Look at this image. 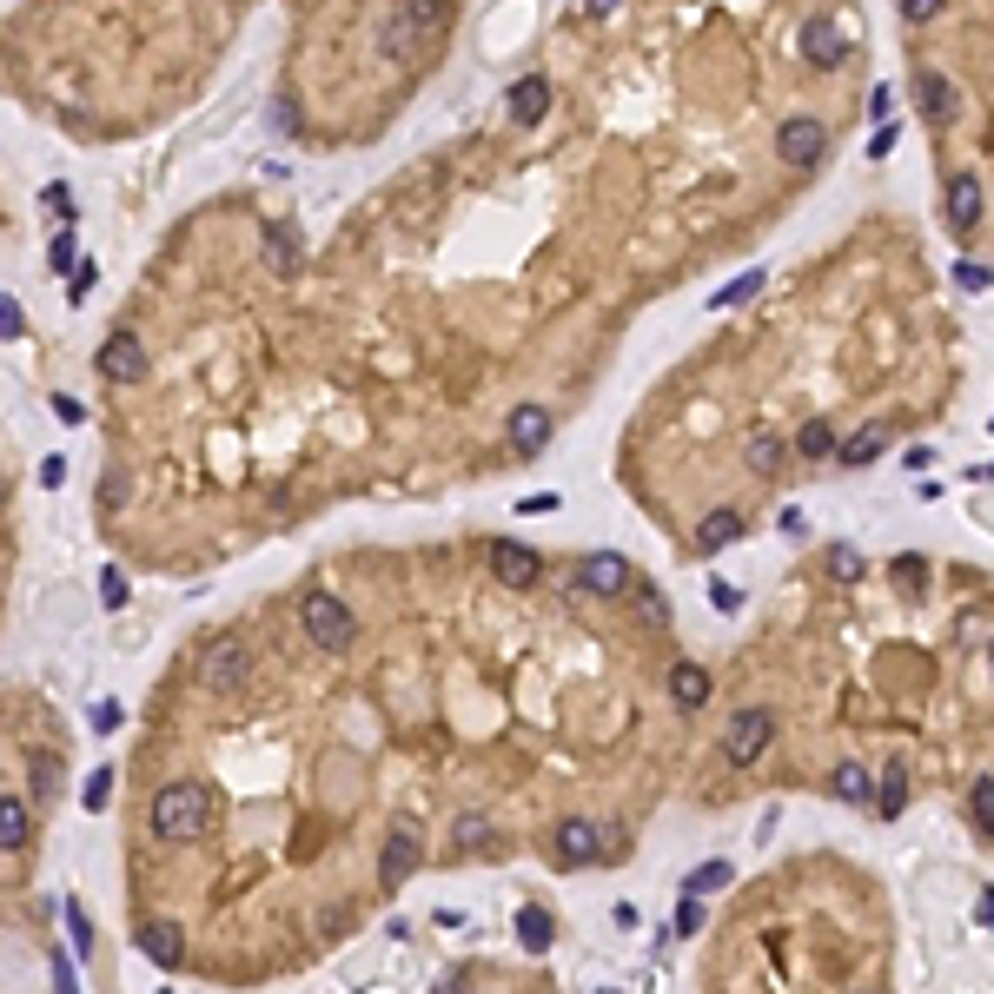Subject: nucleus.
<instances>
[{"label": "nucleus", "mask_w": 994, "mask_h": 994, "mask_svg": "<svg viewBox=\"0 0 994 994\" xmlns=\"http://www.w3.org/2000/svg\"><path fill=\"white\" fill-rule=\"evenodd\" d=\"M756 285H763V272H743L736 285H723V292H716V305H743V299H750Z\"/></svg>", "instance_id": "obj_33"}, {"label": "nucleus", "mask_w": 994, "mask_h": 994, "mask_svg": "<svg viewBox=\"0 0 994 994\" xmlns=\"http://www.w3.org/2000/svg\"><path fill=\"white\" fill-rule=\"evenodd\" d=\"M969 803H975V823L994 836V776H975V796H969Z\"/></svg>", "instance_id": "obj_31"}, {"label": "nucleus", "mask_w": 994, "mask_h": 994, "mask_svg": "<svg viewBox=\"0 0 994 994\" xmlns=\"http://www.w3.org/2000/svg\"><path fill=\"white\" fill-rule=\"evenodd\" d=\"M743 531H750L743 511H710V517L697 524V551H723V544H736Z\"/></svg>", "instance_id": "obj_17"}, {"label": "nucleus", "mask_w": 994, "mask_h": 994, "mask_svg": "<svg viewBox=\"0 0 994 994\" xmlns=\"http://www.w3.org/2000/svg\"><path fill=\"white\" fill-rule=\"evenodd\" d=\"M882 444H889V431H882V425H862V431L843 444V464H856V471H862V464H876V451H882Z\"/></svg>", "instance_id": "obj_22"}, {"label": "nucleus", "mask_w": 994, "mask_h": 994, "mask_svg": "<svg viewBox=\"0 0 994 994\" xmlns=\"http://www.w3.org/2000/svg\"><path fill=\"white\" fill-rule=\"evenodd\" d=\"M597 856H604L597 823H564V829H557V862H564V869H584V862H597Z\"/></svg>", "instance_id": "obj_13"}, {"label": "nucleus", "mask_w": 994, "mask_h": 994, "mask_svg": "<svg viewBox=\"0 0 994 994\" xmlns=\"http://www.w3.org/2000/svg\"><path fill=\"white\" fill-rule=\"evenodd\" d=\"M73 265H80V239H73V232H60V239L46 245V272H73Z\"/></svg>", "instance_id": "obj_26"}, {"label": "nucleus", "mask_w": 994, "mask_h": 994, "mask_svg": "<svg viewBox=\"0 0 994 994\" xmlns=\"http://www.w3.org/2000/svg\"><path fill=\"white\" fill-rule=\"evenodd\" d=\"M743 458H750V471H763V478H770V471L783 464V438H770V431H756V438L743 444Z\"/></svg>", "instance_id": "obj_24"}, {"label": "nucleus", "mask_w": 994, "mask_h": 994, "mask_svg": "<svg viewBox=\"0 0 994 994\" xmlns=\"http://www.w3.org/2000/svg\"><path fill=\"white\" fill-rule=\"evenodd\" d=\"M716 889H730V862H703L690 876V896H716Z\"/></svg>", "instance_id": "obj_29"}, {"label": "nucleus", "mask_w": 994, "mask_h": 994, "mask_svg": "<svg viewBox=\"0 0 994 994\" xmlns=\"http://www.w3.org/2000/svg\"><path fill=\"white\" fill-rule=\"evenodd\" d=\"M617 7H624V0H584V13H590V20H604V13H617Z\"/></svg>", "instance_id": "obj_46"}, {"label": "nucleus", "mask_w": 994, "mask_h": 994, "mask_svg": "<svg viewBox=\"0 0 994 994\" xmlns=\"http://www.w3.org/2000/svg\"><path fill=\"white\" fill-rule=\"evenodd\" d=\"M245 677H252V650H245L239 637H212V644L199 650V683H206V690L232 697V690H245Z\"/></svg>", "instance_id": "obj_5"}, {"label": "nucleus", "mask_w": 994, "mask_h": 994, "mask_svg": "<svg viewBox=\"0 0 994 994\" xmlns=\"http://www.w3.org/2000/svg\"><path fill=\"white\" fill-rule=\"evenodd\" d=\"M411 869H418V829H391L378 849V882L398 889V882H411Z\"/></svg>", "instance_id": "obj_10"}, {"label": "nucleus", "mask_w": 994, "mask_h": 994, "mask_svg": "<svg viewBox=\"0 0 994 994\" xmlns=\"http://www.w3.org/2000/svg\"><path fill=\"white\" fill-rule=\"evenodd\" d=\"M544 113H551V80L524 73V80L511 86V119H517V126H537Z\"/></svg>", "instance_id": "obj_14"}, {"label": "nucleus", "mask_w": 994, "mask_h": 994, "mask_svg": "<svg viewBox=\"0 0 994 994\" xmlns=\"http://www.w3.org/2000/svg\"><path fill=\"white\" fill-rule=\"evenodd\" d=\"M100 597H106V610H126V577L106 571V577H100Z\"/></svg>", "instance_id": "obj_36"}, {"label": "nucleus", "mask_w": 994, "mask_h": 994, "mask_svg": "<svg viewBox=\"0 0 994 994\" xmlns=\"http://www.w3.org/2000/svg\"><path fill=\"white\" fill-rule=\"evenodd\" d=\"M637 604H644V624H670V604L657 590H637Z\"/></svg>", "instance_id": "obj_40"}, {"label": "nucleus", "mask_w": 994, "mask_h": 994, "mask_svg": "<svg viewBox=\"0 0 994 994\" xmlns=\"http://www.w3.org/2000/svg\"><path fill=\"white\" fill-rule=\"evenodd\" d=\"M93 730H119V703H100V710H93Z\"/></svg>", "instance_id": "obj_45"}, {"label": "nucleus", "mask_w": 994, "mask_h": 994, "mask_svg": "<svg viewBox=\"0 0 994 994\" xmlns=\"http://www.w3.org/2000/svg\"><path fill=\"white\" fill-rule=\"evenodd\" d=\"M451 0H398L391 7V20H385V33H378V53L391 60V66H418V53H425V40L431 33H444L451 27Z\"/></svg>", "instance_id": "obj_1"}, {"label": "nucleus", "mask_w": 994, "mask_h": 994, "mask_svg": "<svg viewBox=\"0 0 994 994\" xmlns=\"http://www.w3.org/2000/svg\"><path fill=\"white\" fill-rule=\"evenodd\" d=\"M458 849L471 856V849H491V823L484 816H458Z\"/></svg>", "instance_id": "obj_28"}, {"label": "nucleus", "mask_w": 994, "mask_h": 994, "mask_svg": "<svg viewBox=\"0 0 994 994\" xmlns=\"http://www.w3.org/2000/svg\"><path fill=\"white\" fill-rule=\"evenodd\" d=\"M836 451V431L823 425V418H809L803 431H796V458H829Z\"/></svg>", "instance_id": "obj_23"}, {"label": "nucleus", "mask_w": 994, "mask_h": 994, "mask_svg": "<svg viewBox=\"0 0 994 994\" xmlns=\"http://www.w3.org/2000/svg\"><path fill=\"white\" fill-rule=\"evenodd\" d=\"M299 630H305L325 657H338V650H352V644H358V617H352L338 597H325V590H312V597L299 604Z\"/></svg>", "instance_id": "obj_3"}, {"label": "nucleus", "mask_w": 994, "mask_h": 994, "mask_svg": "<svg viewBox=\"0 0 994 994\" xmlns=\"http://www.w3.org/2000/svg\"><path fill=\"white\" fill-rule=\"evenodd\" d=\"M915 100H922V119H929V126H949V119H955V86H949V73H922V80H915Z\"/></svg>", "instance_id": "obj_15"}, {"label": "nucleus", "mask_w": 994, "mask_h": 994, "mask_svg": "<svg viewBox=\"0 0 994 994\" xmlns=\"http://www.w3.org/2000/svg\"><path fill=\"white\" fill-rule=\"evenodd\" d=\"M577 590L617 597V590H630V564H624L617 551H597V557H584V571H577Z\"/></svg>", "instance_id": "obj_11"}, {"label": "nucleus", "mask_w": 994, "mask_h": 994, "mask_svg": "<svg viewBox=\"0 0 994 994\" xmlns=\"http://www.w3.org/2000/svg\"><path fill=\"white\" fill-rule=\"evenodd\" d=\"M896 139H902V126H882V133L869 139V153H876V159H889V153H896Z\"/></svg>", "instance_id": "obj_41"}, {"label": "nucleus", "mask_w": 994, "mask_h": 994, "mask_svg": "<svg viewBox=\"0 0 994 994\" xmlns=\"http://www.w3.org/2000/svg\"><path fill=\"white\" fill-rule=\"evenodd\" d=\"M113 803V770H93V783H86V809H106Z\"/></svg>", "instance_id": "obj_34"}, {"label": "nucleus", "mask_w": 994, "mask_h": 994, "mask_svg": "<svg viewBox=\"0 0 994 994\" xmlns=\"http://www.w3.org/2000/svg\"><path fill=\"white\" fill-rule=\"evenodd\" d=\"M902 803H909V783H902V763L882 776V816H902Z\"/></svg>", "instance_id": "obj_30"}, {"label": "nucleus", "mask_w": 994, "mask_h": 994, "mask_svg": "<svg viewBox=\"0 0 994 994\" xmlns=\"http://www.w3.org/2000/svg\"><path fill=\"white\" fill-rule=\"evenodd\" d=\"M53 783H60V776H53V763H46V756H33V803H46V796H53Z\"/></svg>", "instance_id": "obj_37"}, {"label": "nucleus", "mask_w": 994, "mask_h": 994, "mask_svg": "<svg viewBox=\"0 0 994 994\" xmlns=\"http://www.w3.org/2000/svg\"><path fill=\"white\" fill-rule=\"evenodd\" d=\"M544 444H551V411H544V405H517V411H511V451H517V458H537Z\"/></svg>", "instance_id": "obj_12"}, {"label": "nucleus", "mask_w": 994, "mask_h": 994, "mask_svg": "<svg viewBox=\"0 0 994 994\" xmlns=\"http://www.w3.org/2000/svg\"><path fill=\"white\" fill-rule=\"evenodd\" d=\"M975 219H982V186H975V179H955V186H949V226L969 232Z\"/></svg>", "instance_id": "obj_21"}, {"label": "nucleus", "mask_w": 994, "mask_h": 994, "mask_svg": "<svg viewBox=\"0 0 994 994\" xmlns=\"http://www.w3.org/2000/svg\"><path fill=\"white\" fill-rule=\"evenodd\" d=\"M33 843V809L20 796H0V849H27Z\"/></svg>", "instance_id": "obj_19"}, {"label": "nucleus", "mask_w": 994, "mask_h": 994, "mask_svg": "<svg viewBox=\"0 0 994 994\" xmlns=\"http://www.w3.org/2000/svg\"><path fill=\"white\" fill-rule=\"evenodd\" d=\"M66 929H73V949L86 955V949H93V935H86V909H80V902H66Z\"/></svg>", "instance_id": "obj_39"}, {"label": "nucleus", "mask_w": 994, "mask_h": 994, "mask_svg": "<svg viewBox=\"0 0 994 994\" xmlns=\"http://www.w3.org/2000/svg\"><path fill=\"white\" fill-rule=\"evenodd\" d=\"M206 823H212V796H206L199 783H166V789L153 796V836L192 843V836H206Z\"/></svg>", "instance_id": "obj_2"}, {"label": "nucleus", "mask_w": 994, "mask_h": 994, "mask_svg": "<svg viewBox=\"0 0 994 994\" xmlns=\"http://www.w3.org/2000/svg\"><path fill=\"white\" fill-rule=\"evenodd\" d=\"M829 564H836V577H856L862 564H856V551H829Z\"/></svg>", "instance_id": "obj_44"}, {"label": "nucleus", "mask_w": 994, "mask_h": 994, "mask_svg": "<svg viewBox=\"0 0 994 994\" xmlns=\"http://www.w3.org/2000/svg\"><path fill=\"white\" fill-rule=\"evenodd\" d=\"M703 929V902L697 896H683V909H677V935H697Z\"/></svg>", "instance_id": "obj_38"}, {"label": "nucleus", "mask_w": 994, "mask_h": 994, "mask_svg": "<svg viewBox=\"0 0 994 994\" xmlns=\"http://www.w3.org/2000/svg\"><path fill=\"white\" fill-rule=\"evenodd\" d=\"M776 153H783L796 172H809V166H823V153H829V126H823V119H789V126L776 133Z\"/></svg>", "instance_id": "obj_8"}, {"label": "nucleus", "mask_w": 994, "mask_h": 994, "mask_svg": "<svg viewBox=\"0 0 994 994\" xmlns=\"http://www.w3.org/2000/svg\"><path fill=\"white\" fill-rule=\"evenodd\" d=\"M836 796H843V803H869V776H862V770L849 763V770L836 776Z\"/></svg>", "instance_id": "obj_32"}, {"label": "nucleus", "mask_w": 994, "mask_h": 994, "mask_svg": "<svg viewBox=\"0 0 994 994\" xmlns=\"http://www.w3.org/2000/svg\"><path fill=\"white\" fill-rule=\"evenodd\" d=\"M484 557H491V577H498L504 590H531V584L544 577L537 551H524V544H511V537H491V544H484Z\"/></svg>", "instance_id": "obj_7"}, {"label": "nucleus", "mask_w": 994, "mask_h": 994, "mask_svg": "<svg viewBox=\"0 0 994 994\" xmlns=\"http://www.w3.org/2000/svg\"><path fill=\"white\" fill-rule=\"evenodd\" d=\"M265 265H272L279 279L299 272V232H292V226H265Z\"/></svg>", "instance_id": "obj_20"}, {"label": "nucleus", "mask_w": 994, "mask_h": 994, "mask_svg": "<svg viewBox=\"0 0 994 994\" xmlns=\"http://www.w3.org/2000/svg\"><path fill=\"white\" fill-rule=\"evenodd\" d=\"M896 13H902L909 27H922V20H935V13H942V0H896Z\"/></svg>", "instance_id": "obj_35"}, {"label": "nucleus", "mask_w": 994, "mask_h": 994, "mask_svg": "<svg viewBox=\"0 0 994 994\" xmlns=\"http://www.w3.org/2000/svg\"><path fill=\"white\" fill-rule=\"evenodd\" d=\"M670 697H677V710H703V703H710V670L677 663V670H670Z\"/></svg>", "instance_id": "obj_18"}, {"label": "nucleus", "mask_w": 994, "mask_h": 994, "mask_svg": "<svg viewBox=\"0 0 994 994\" xmlns=\"http://www.w3.org/2000/svg\"><path fill=\"white\" fill-rule=\"evenodd\" d=\"M13 332H20V305L0 292V338H13Z\"/></svg>", "instance_id": "obj_43"}, {"label": "nucleus", "mask_w": 994, "mask_h": 994, "mask_svg": "<svg viewBox=\"0 0 994 994\" xmlns=\"http://www.w3.org/2000/svg\"><path fill=\"white\" fill-rule=\"evenodd\" d=\"M517 942L524 949H551V915L544 909H517Z\"/></svg>", "instance_id": "obj_25"}, {"label": "nucleus", "mask_w": 994, "mask_h": 994, "mask_svg": "<svg viewBox=\"0 0 994 994\" xmlns=\"http://www.w3.org/2000/svg\"><path fill=\"white\" fill-rule=\"evenodd\" d=\"M796 40H803V60H809L816 73H836V66L849 60V33H843L836 20H809Z\"/></svg>", "instance_id": "obj_9"}, {"label": "nucleus", "mask_w": 994, "mask_h": 994, "mask_svg": "<svg viewBox=\"0 0 994 994\" xmlns=\"http://www.w3.org/2000/svg\"><path fill=\"white\" fill-rule=\"evenodd\" d=\"M126 491H133V484H126V471H119V464H113V471H100V511H119V504H126Z\"/></svg>", "instance_id": "obj_27"}, {"label": "nucleus", "mask_w": 994, "mask_h": 994, "mask_svg": "<svg viewBox=\"0 0 994 994\" xmlns=\"http://www.w3.org/2000/svg\"><path fill=\"white\" fill-rule=\"evenodd\" d=\"M770 736H776V716H770V710H736L730 730H723V756H730V763H756V756L770 750Z\"/></svg>", "instance_id": "obj_6"}, {"label": "nucleus", "mask_w": 994, "mask_h": 994, "mask_svg": "<svg viewBox=\"0 0 994 994\" xmlns=\"http://www.w3.org/2000/svg\"><path fill=\"white\" fill-rule=\"evenodd\" d=\"M100 378L106 385H146V372H153V358H146V338L133 332V325H119V332H106V345H100Z\"/></svg>", "instance_id": "obj_4"}, {"label": "nucleus", "mask_w": 994, "mask_h": 994, "mask_svg": "<svg viewBox=\"0 0 994 994\" xmlns=\"http://www.w3.org/2000/svg\"><path fill=\"white\" fill-rule=\"evenodd\" d=\"M139 949H146L153 969H179V962H186V942H179L172 922H146V929H139Z\"/></svg>", "instance_id": "obj_16"}, {"label": "nucleus", "mask_w": 994, "mask_h": 994, "mask_svg": "<svg viewBox=\"0 0 994 994\" xmlns=\"http://www.w3.org/2000/svg\"><path fill=\"white\" fill-rule=\"evenodd\" d=\"M46 212H60V219H73V192H66V186H46Z\"/></svg>", "instance_id": "obj_42"}]
</instances>
